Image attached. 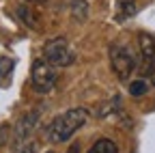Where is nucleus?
Instances as JSON below:
<instances>
[{
	"label": "nucleus",
	"mask_w": 155,
	"mask_h": 153,
	"mask_svg": "<svg viewBox=\"0 0 155 153\" xmlns=\"http://www.w3.org/2000/svg\"><path fill=\"white\" fill-rule=\"evenodd\" d=\"M86 121H88V110H86V108H71V110H67V112H63V114H58V117L48 125L45 138H48L50 142H54V145L65 142V140H69Z\"/></svg>",
	"instance_id": "nucleus-1"
},
{
	"label": "nucleus",
	"mask_w": 155,
	"mask_h": 153,
	"mask_svg": "<svg viewBox=\"0 0 155 153\" xmlns=\"http://www.w3.org/2000/svg\"><path fill=\"white\" fill-rule=\"evenodd\" d=\"M110 65H112V71L116 73V78H119L121 82L129 80V75L134 73V69L138 67L134 52L127 45H119V43L110 45Z\"/></svg>",
	"instance_id": "nucleus-2"
},
{
	"label": "nucleus",
	"mask_w": 155,
	"mask_h": 153,
	"mask_svg": "<svg viewBox=\"0 0 155 153\" xmlns=\"http://www.w3.org/2000/svg\"><path fill=\"white\" fill-rule=\"evenodd\" d=\"M43 58L54 67H69L75 61V54L65 37H56L43 45Z\"/></svg>",
	"instance_id": "nucleus-3"
},
{
	"label": "nucleus",
	"mask_w": 155,
	"mask_h": 153,
	"mask_svg": "<svg viewBox=\"0 0 155 153\" xmlns=\"http://www.w3.org/2000/svg\"><path fill=\"white\" fill-rule=\"evenodd\" d=\"M56 84V69L45 58H37L30 67V86L37 93H50Z\"/></svg>",
	"instance_id": "nucleus-4"
},
{
	"label": "nucleus",
	"mask_w": 155,
	"mask_h": 153,
	"mask_svg": "<svg viewBox=\"0 0 155 153\" xmlns=\"http://www.w3.org/2000/svg\"><path fill=\"white\" fill-rule=\"evenodd\" d=\"M37 125H39V112H26L22 119L17 121V125H15V131H13V140H15V145H19V142H24L26 138H30V134L37 129Z\"/></svg>",
	"instance_id": "nucleus-5"
},
{
	"label": "nucleus",
	"mask_w": 155,
	"mask_h": 153,
	"mask_svg": "<svg viewBox=\"0 0 155 153\" xmlns=\"http://www.w3.org/2000/svg\"><path fill=\"white\" fill-rule=\"evenodd\" d=\"M136 15V0H116V20L125 22Z\"/></svg>",
	"instance_id": "nucleus-6"
},
{
	"label": "nucleus",
	"mask_w": 155,
	"mask_h": 153,
	"mask_svg": "<svg viewBox=\"0 0 155 153\" xmlns=\"http://www.w3.org/2000/svg\"><path fill=\"white\" fill-rule=\"evenodd\" d=\"M17 17L22 20L28 28H39V17H37V13L32 11V9H28V7H24V5H19L17 7Z\"/></svg>",
	"instance_id": "nucleus-7"
},
{
	"label": "nucleus",
	"mask_w": 155,
	"mask_h": 153,
	"mask_svg": "<svg viewBox=\"0 0 155 153\" xmlns=\"http://www.w3.org/2000/svg\"><path fill=\"white\" fill-rule=\"evenodd\" d=\"M88 153H119V147H116V142L110 140V138H99L88 149Z\"/></svg>",
	"instance_id": "nucleus-8"
},
{
	"label": "nucleus",
	"mask_w": 155,
	"mask_h": 153,
	"mask_svg": "<svg viewBox=\"0 0 155 153\" xmlns=\"http://www.w3.org/2000/svg\"><path fill=\"white\" fill-rule=\"evenodd\" d=\"M71 15L75 22H84L88 17V2L86 0H71Z\"/></svg>",
	"instance_id": "nucleus-9"
},
{
	"label": "nucleus",
	"mask_w": 155,
	"mask_h": 153,
	"mask_svg": "<svg viewBox=\"0 0 155 153\" xmlns=\"http://www.w3.org/2000/svg\"><path fill=\"white\" fill-rule=\"evenodd\" d=\"M147 88H149V84H147L144 80H136V82L129 84V93L134 95V97H140V95H144Z\"/></svg>",
	"instance_id": "nucleus-10"
},
{
	"label": "nucleus",
	"mask_w": 155,
	"mask_h": 153,
	"mask_svg": "<svg viewBox=\"0 0 155 153\" xmlns=\"http://www.w3.org/2000/svg\"><path fill=\"white\" fill-rule=\"evenodd\" d=\"M13 69V61L11 58H7V56H2V58H0V75H9V71Z\"/></svg>",
	"instance_id": "nucleus-11"
},
{
	"label": "nucleus",
	"mask_w": 155,
	"mask_h": 153,
	"mask_svg": "<svg viewBox=\"0 0 155 153\" xmlns=\"http://www.w3.org/2000/svg\"><path fill=\"white\" fill-rule=\"evenodd\" d=\"M9 136H11V127H9V123H0V147L7 145Z\"/></svg>",
	"instance_id": "nucleus-12"
},
{
	"label": "nucleus",
	"mask_w": 155,
	"mask_h": 153,
	"mask_svg": "<svg viewBox=\"0 0 155 153\" xmlns=\"http://www.w3.org/2000/svg\"><path fill=\"white\" fill-rule=\"evenodd\" d=\"M15 153H37V145L35 142H28V145H22Z\"/></svg>",
	"instance_id": "nucleus-13"
},
{
	"label": "nucleus",
	"mask_w": 155,
	"mask_h": 153,
	"mask_svg": "<svg viewBox=\"0 0 155 153\" xmlns=\"http://www.w3.org/2000/svg\"><path fill=\"white\" fill-rule=\"evenodd\" d=\"M67 153H80V145H78V142H75V145H71V149H69Z\"/></svg>",
	"instance_id": "nucleus-14"
},
{
	"label": "nucleus",
	"mask_w": 155,
	"mask_h": 153,
	"mask_svg": "<svg viewBox=\"0 0 155 153\" xmlns=\"http://www.w3.org/2000/svg\"><path fill=\"white\" fill-rule=\"evenodd\" d=\"M28 5H43V2H48V0H26Z\"/></svg>",
	"instance_id": "nucleus-15"
},
{
	"label": "nucleus",
	"mask_w": 155,
	"mask_h": 153,
	"mask_svg": "<svg viewBox=\"0 0 155 153\" xmlns=\"http://www.w3.org/2000/svg\"><path fill=\"white\" fill-rule=\"evenodd\" d=\"M48 153H54V151H48Z\"/></svg>",
	"instance_id": "nucleus-16"
}]
</instances>
